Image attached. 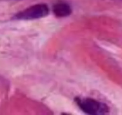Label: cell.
I'll return each instance as SVG.
<instances>
[{"instance_id": "obj_1", "label": "cell", "mask_w": 122, "mask_h": 115, "mask_svg": "<svg viewBox=\"0 0 122 115\" xmlns=\"http://www.w3.org/2000/svg\"><path fill=\"white\" fill-rule=\"evenodd\" d=\"M76 102L85 113L89 115H105L109 111L107 104L92 98H77Z\"/></svg>"}, {"instance_id": "obj_2", "label": "cell", "mask_w": 122, "mask_h": 115, "mask_svg": "<svg viewBox=\"0 0 122 115\" xmlns=\"http://www.w3.org/2000/svg\"><path fill=\"white\" fill-rule=\"evenodd\" d=\"M49 13L48 7L45 4H38L30 6L15 14V18L23 20L37 19L46 16Z\"/></svg>"}, {"instance_id": "obj_3", "label": "cell", "mask_w": 122, "mask_h": 115, "mask_svg": "<svg viewBox=\"0 0 122 115\" xmlns=\"http://www.w3.org/2000/svg\"><path fill=\"white\" fill-rule=\"evenodd\" d=\"M53 12L56 16L63 17L68 16L71 14V8L67 3L58 2L54 6Z\"/></svg>"}]
</instances>
